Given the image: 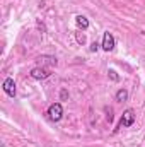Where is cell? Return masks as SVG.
Listing matches in <instances>:
<instances>
[{"label": "cell", "mask_w": 145, "mask_h": 147, "mask_svg": "<svg viewBox=\"0 0 145 147\" xmlns=\"http://www.w3.org/2000/svg\"><path fill=\"white\" fill-rule=\"evenodd\" d=\"M133 123H135V111L132 110V108H128V110L123 111V115H121V120H119L118 127L114 128V134H116L118 130H121V128H128V127H132Z\"/></svg>", "instance_id": "obj_1"}, {"label": "cell", "mask_w": 145, "mask_h": 147, "mask_svg": "<svg viewBox=\"0 0 145 147\" xmlns=\"http://www.w3.org/2000/svg\"><path fill=\"white\" fill-rule=\"evenodd\" d=\"M46 115H48V118H50L51 121H60V120L63 118V106H62V103H53V105H50Z\"/></svg>", "instance_id": "obj_2"}, {"label": "cell", "mask_w": 145, "mask_h": 147, "mask_svg": "<svg viewBox=\"0 0 145 147\" xmlns=\"http://www.w3.org/2000/svg\"><path fill=\"white\" fill-rule=\"evenodd\" d=\"M114 46H116V39H114V36H113L109 31H106V33L103 34V45H101V48L109 53V51L114 50Z\"/></svg>", "instance_id": "obj_3"}, {"label": "cell", "mask_w": 145, "mask_h": 147, "mask_svg": "<svg viewBox=\"0 0 145 147\" xmlns=\"http://www.w3.org/2000/svg\"><path fill=\"white\" fill-rule=\"evenodd\" d=\"M31 79H34V80H44V79H48L51 72L48 70V69H44V67H34V69H31Z\"/></svg>", "instance_id": "obj_4"}, {"label": "cell", "mask_w": 145, "mask_h": 147, "mask_svg": "<svg viewBox=\"0 0 145 147\" xmlns=\"http://www.w3.org/2000/svg\"><path fill=\"white\" fill-rule=\"evenodd\" d=\"M2 87H3V92H5L9 98H15V82H14L12 77H7V79L3 80Z\"/></svg>", "instance_id": "obj_5"}, {"label": "cell", "mask_w": 145, "mask_h": 147, "mask_svg": "<svg viewBox=\"0 0 145 147\" xmlns=\"http://www.w3.org/2000/svg\"><path fill=\"white\" fill-rule=\"evenodd\" d=\"M75 24H77V28L82 29V31L89 29V19H87L85 16H77V17H75Z\"/></svg>", "instance_id": "obj_6"}, {"label": "cell", "mask_w": 145, "mask_h": 147, "mask_svg": "<svg viewBox=\"0 0 145 147\" xmlns=\"http://www.w3.org/2000/svg\"><path fill=\"white\" fill-rule=\"evenodd\" d=\"M114 99H116L118 103L126 101V99H128V91H126V89H123V87H121V89H118V91H116V94H114Z\"/></svg>", "instance_id": "obj_7"}, {"label": "cell", "mask_w": 145, "mask_h": 147, "mask_svg": "<svg viewBox=\"0 0 145 147\" xmlns=\"http://www.w3.org/2000/svg\"><path fill=\"white\" fill-rule=\"evenodd\" d=\"M75 39H77V43L79 45H85V34H82V33H75Z\"/></svg>", "instance_id": "obj_8"}, {"label": "cell", "mask_w": 145, "mask_h": 147, "mask_svg": "<svg viewBox=\"0 0 145 147\" xmlns=\"http://www.w3.org/2000/svg\"><path fill=\"white\" fill-rule=\"evenodd\" d=\"M67 98H68V91H67V89H62V91H60V99L65 101Z\"/></svg>", "instance_id": "obj_9"}, {"label": "cell", "mask_w": 145, "mask_h": 147, "mask_svg": "<svg viewBox=\"0 0 145 147\" xmlns=\"http://www.w3.org/2000/svg\"><path fill=\"white\" fill-rule=\"evenodd\" d=\"M108 74H109V77H111V79H113V80H119V77H118V75H116V72H114V70H113V69H109V70H108Z\"/></svg>", "instance_id": "obj_10"}, {"label": "cell", "mask_w": 145, "mask_h": 147, "mask_svg": "<svg viewBox=\"0 0 145 147\" xmlns=\"http://www.w3.org/2000/svg\"><path fill=\"white\" fill-rule=\"evenodd\" d=\"M97 46H99L97 43H92V45H91V51H97Z\"/></svg>", "instance_id": "obj_11"}]
</instances>
